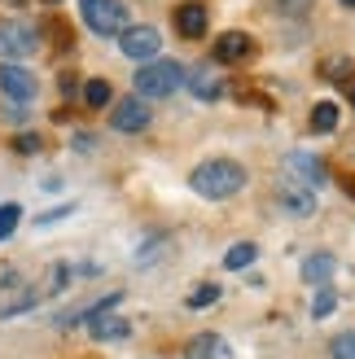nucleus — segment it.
Wrapping results in <instances>:
<instances>
[{"label": "nucleus", "mask_w": 355, "mask_h": 359, "mask_svg": "<svg viewBox=\"0 0 355 359\" xmlns=\"http://www.w3.org/2000/svg\"><path fill=\"white\" fill-rule=\"evenodd\" d=\"M342 5H351V9H355V0H342Z\"/></svg>", "instance_id": "nucleus-26"}, {"label": "nucleus", "mask_w": 355, "mask_h": 359, "mask_svg": "<svg viewBox=\"0 0 355 359\" xmlns=\"http://www.w3.org/2000/svg\"><path fill=\"white\" fill-rule=\"evenodd\" d=\"M281 202H286L294 215H312V210H316V197H312V189H303V184H286V189H281Z\"/></svg>", "instance_id": "nucleus-15"}, {"label": "nucleus", "mask_w": 355, "mask_h": 359, "mask_svg": "<svg viewBox=\"0 0 355 359\" xmlns=\"http://www.w3.org/2000/svg\"><path fill=\"white\" fill-rule=\"evenodd\" d=\"M40 149V136H18V154H35Z\"/></svg>", "instance_id": "nucleus-24"}, {"label": "nucleus", "mask_w": 355, "mask_h": 359, "mask_svg": "<svg viewBox=\"0 0 355 359\" xmlns=\"http://www.w3.org/2000/svg\"><path fill=\"white\" fill-rule=\"evenodd\" d=\"M110 123H114V132H145L149 128V105H145V97H123L114 105Z\"/></svg>", "instance_id": "nucleus-7"}, {"label": "nucleus", "mask_w": 355, "mask_h": 359, "mask_svg": "<svg viewBox=\"0 0 355 359\" xmlns=\"http://www.w3.org/2000/svg\"><path fill=\"white\" fill-rule=\"evenodd\" d=\"M35 88H40V83H35V75L22 62H0V93H5L9 101H22L27 105L35 97Z\"/></svg>", "instance_id": "nucleus-6"}, {"label": "nucleus", "mask_w": 355, "mask_h": 359, "mask_svg": "<svg viewBox=\"0 0 355 359\" xmlns=\"http://www.w3.org/2000/svg\"><path fill=\"white\" fill-rule=\"evenodd\" d=\"M250 35H246V31H224L220 35V44H215V57L220 62H246V57H250Z\"/></svg>", "instance_id": "nucleus-10"}, {"label": "nucleus", "mask_w": 355, "mask_h": 359, "mask_svg": "<svg viewBox=\"0 0 355 359\" xmlns=\"http://www.w3.org/2000/svg\"><path fill=\"white\" fill-rule=\"evenodd\" d=\"M286 171H294V175H298L294 184H303V189H321V184H325V167L316 163L312 154H303V149H294V154L286 158Z\"/></svg>", "instance_id": "nucleus-8"}, {"label": "nucleus", "mask_w": 355, "mask_h": 359, "mask_svg": "<svg viewBox=\"0 0 355 359\" xmlns=\"http://www.w3.org/2000/svg\"><path fill=\"white\" fill-rule=\"evenodd\" d=\"M220 302V285H198V290L189 294V307L193 311H202V307H215Z\"/></svg>", "instance_id": "nucleus-19"}, {"label": "nucleus", "mask_w": 355, "mask_h": 359, "mask_svg": "<svg viewBox=\"0 0 355 359\" xmlns=\"http://www.w3.org/2000/svg\"><path fill=\"white\" fill-rule=\"evenodd\" d=\"M189 359H233V346L215 333H202V337L189 342Z\"/></svg>", "instance_id": "nucleus-11"}, {"label": "nucleus", "mask_w": 355, "mask_h": 359, "mask_svg": "<svg viewBox=\"0 0 355 359\" xmlns=\"http://www.w3.org/2000/svg\"><path fill=\"white\" fill-rule=\"evenodd\" d=\"M333 128H338V105H333V101H321V105L312 110V132H333Z\"/></svg>", "instance_id": "nucleus-17"}, {"label": "nucleus", "mask_w": 355, "mask_h": 359, "mask_svg": "<svg viewBox=\"0 0 355 359\" xmlns=\"http://www.w3.org/2000/svg\"><path fill=\"white\" fill-rule=\"evenodd\" d=\"M35 48H40V35H35L27 22H18V18H5V22H0V57L5 62H22Z\"/></svg>", "instance_id": "nucleus-4"}, {"label": "nucleus", "mask_w": 355, "mask_h": 359, "mask_svg": "<svg viewBox=\"0 0 355 359\" xmlns=\"http://www.w3.org/2000/svg\"><path fill=\"white\" fill-rule=\"evenodd\" d=\"M88 333H93L97 342H119V337L132 333V325H128L123 316H110V311H105V316H97L93 325H88Z\"/></svg>", "instance_id": "nucleus-12"}, {"label": "nucleus", "mask_w": 355, "mask_h": 359, "mask_svg": "<svg viewBox=\"0 0 355 359\" xmlns=\"http://www.w3.org/2000/svg\"><path fill=\"white\" fill-rule=\"evenodd\" d=\"M333 272H338V259L325 255V250H321V255H307V259H303V280H307V285H329Z\"/></svg>", "instance_id": "nucleus-13"}, {"label": "nucleus", "mask_w": 355, "mask_h": 359, "mask_svg": "<svg viewBox=\"0 0 355 359\" xmlns=\"http://www.w3.org/2000/svg\"><path fill=\"white\" fill-rule=\"evenodd\" d=\"M333 307H338V294H333L329 285H325V290H316V302H312V316H316V320H325V316H333Z\"/></svg>", "instance_id": "nucleus-20"}, {"label": "nucleus", "mask_w": 355, "mask_h": 359, "mask_svg": "<svg viewBox=\"0 0 355 359\" xmlns=\"http://www.w3.org/2000/svg\"><path fill=\"white\" fill-rule=\"evenodd\" d=\"M158 48H163V35H158V27H128L119 35V53L132 62H154Z\"/></svg>", "instance_id": "nucleus-5"}, {"label": "nucleus", "mask_w": 355, "mask_h": 359, "mask_svg": "<svg viewBox=\"0 0 355 359\" xmlns=\"http://www.w3.org/2000/svg\"><path fill=\"white\" fill-rule=\"evenodd\" d=\"M180 88H185V66L180 62H145L136 70V93L140 97L163 101L171 93H180Z\"/></svg>", "instance_id": "nucleus-2"}, {"label": "nucleus", "mask_w": 355, "mask_h": 359, "mask_svg": "<svg viewBox=\"0 0 355 359\" xmlns=\"http://www.w3.org/2000/svg\"><path fill=\"white\" fill-rule=\"evenodd\" d=\"M18 219H22V210H18V206H0V241H5V237H13Z\"/></svg>", "instance_id": "nucleus-22"}, {"label": "nucleus", "mask_w": 355, "mask_h": 359, "mask_svg": "<svg viewBox=\"0 0 355 359\" xmlns=\"http://www.w3.org/2000/svg\"><path fill=\"white\" fill-rule=\"evenodd\" d=\"M175 31L185 40H202L206 35V5H180L175 9Z\"/></svg>", "instance_id": "nucleus-9"}, {"label": "nucleus", "mask_w": 355, "mask_h": 359, "mask_svg": "<svg viewBox=\"0 0 355 359\" xmlns=\"http://www.w3.org/2000/svg\"><path fill=\"white\" fill-rule=\"evenodd\" d=\"M255 255H259V245H250V241H237V245L224 255V267H233V272H241V267H250V263H255Z\"/></svg>", "instance_id": "nucleus-16"}, {"label": "nucleus", "mask_w": 355, "mask_h": 359, "mask_svg": "<svg viewBox=\"0 0 355 359\" xmlns=\"http://www.w3.org/2000/svg\"><path fill=\"white\" fill-rule=\"evenodd\" d=\"M44 5H58V0H44Z\"/></svg>", "instance_id": "nucleus-27"}, {"label": "nucleus", "mask_w": 355, "mask_h": 359, "mask_svg": "<svg viewBox=\"0 0 355 359\" xmlns=\"http://www.w3.org/2000/svg\"><path fill=\"white\" fill-rule=\"evenodd\" d=\"M79 13L88 31L97 35H123L128 31V9H123V0H79Z\"/></svg>", "instance_id": "nucleus-3"}, {"label": "nucleus", "mask_w": 355, "mask_h": 359, "mask_svg": "<svg viewBox=\"0 0 355 359\" xmlns=\"http://www.w3.org/2000/svg\"><path fill=\"white\" fill-rule=\"evenodd\" d=\"M351 105H355V83H351Z\"/></svg>", "instance_id": "nucleus-25"}, {"label": "nucleus", "mask_w": 355, "mask_h": 359, "mask_svg": "<svg viewBox=\"0 0 355 359\" xmlns=\"http://www.w3.org/2000/svg\"><path fill=\"white\" fill-rule=\"evenodd\" d=\"M189 189L198 197H206V202H224V197H237L246 189V171L233 163V158H210V163L193 167Z\"/></svg>", "instance_id": "nucleus-1"}, {"label": "nucleus", "mask_w": 355, "mask_h": 359, "mask_svg": "<svg viewBox=\"0 0 355 359\" xmlns=\"http://www.w3.org/2000/svg\"><path fill=\"white\" fill-rule=\"evenodd\" d=\"M185 83H189V93L198 97V101H215V97L224 93V83L215 79V70H206V66H198V70H193V75H189Z\"/></svg>", "instance_id": "nucleus-14"}, {"label": "nucleus", "mask_w": 355, "mask_h": 359, "mask_svg": "<svg viewBox=\"0 0 355 359\" xmlns=\"http://www.w3.org/2000/svg\"><path fill=\"white\" fill-rule=\"evenodd\" d=\"M329 355L333 359H355V333H338L329 342Z\"/></svg>", "instance_id": "nucleus-21"}, {"label": "nucleus", "mask_w": 355, "mask_h": 359, "mask_svg": "<svg viewBox=\"0 0 355 359\" xmlns=\"http://www.w3.org/2000/svg\"><path fill=\"white\" fill-rule=\"evenodd\" d=\"M110 97H114V93H110V83H105V79H88V83H83V101L93 105V110H105V105H110Z\"/></svg>", "instance_id": "nucleus-18"}, {"label": "nucleus", "mask_w": 355, "mask_h": 359, "mask_svg": "<svg viewBox=\"0 0 355 359\" xmlns=\"http://www.w3.org/2000/svg\"><path fill=\"white\" fill-rule=\"evenodd\" d=\"M27 118H31V110H27L22 101H9V105H5V123H9V128H13V123H18V128H22Z\"/></svg>", "instance_id": "nucleus-23"}]
</instances>
